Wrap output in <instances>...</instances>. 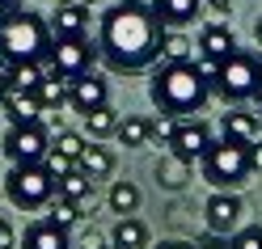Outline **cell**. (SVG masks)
Returning <instances> with one entry per match:
<instances>
[{"label": "cell", "mask_w": 262, "mask_h": 249, "mask_svg": "<svg viewBox=\"0 0 262 249\" xmlns=\"http://www.w3.org/2000/svg\"><path fill=\"white\" fill-rule=\"evenodd\" d=\"M161 34H165V26L157 21L152 5H144V0H119L102 17L97 55L114 72H144L161 59Z\"/></svg>", "instance_id": "1"}, {"label": "cell", "mask_w": 262, "mask_h": 249, "mask_svg": "<svg viewBox=\"0 0 262 249\" xmlns=\"http://www.w3.org/2000/svg\"><path fill=\"white\" fill-rule=\"evenodd\" d=\"M211 97V85L199 76L194 63H161L152 72V102L161 106V114L169 119H186L199 114Z\"/></svg>", "instance_id": "2"}, {"label": "cell", "mask_w": 262, "mask_h": 249, "mask_svg": "<svg viewBox=\"0 0 262 249\" xmlns=\"http://www.w3.org/2000/svg\"><path fill=\"white\" fill-rule=\"evenodd\" d=\"M51 30L34 13H9L0 21V55L9 63H42L51 55Z\"/></svg>", "instance_id": "3"}, {"label": "cell", "mask_w": 262, "mask_h": 249, "mask_svg": "<svg viewBox=\"0 0 262 249\" xmlns=\"http://www.w3.org/2000/svg\"><path fill=\"white\" fill-rule=\"evenodd\" d=\"M250 148L237 140H211V148L203 152V177L216 190H237L250 177Z\"/></svg>", "instance_id": "4"}, {"label": "cell", "mask_w": 262, "mask_h": 249, "mask_svg": "<svg viewBox=\"0 0 262 249\" xmlns=\"http://www.w3.org/2000/svg\"><path fill=\"white\" fill-rule=\"evenodd\" d=\"M5 194L13 207L21 211H38L55 198V177L42 169V165H13L5 177Z\"/></svg>", "instance_id": "5"}, {"label": "cell", "mask_w": 262, "mask_h": 249, "mask_svg": "<svg viewBox=\"0 0 262 249\" xmlns=\"http://www.w3.org/2000/svg\"><path fill=\"white\" fill-rule=\"evenodd\" d=\"M262 85V72H258V59L245 55V51H233L224 63H220V76H216V89L224 102H245L254 97Z\"/></svg>", "instance_id": "6"}, {"label": "cell", "mask_w": 262, "mask_h": 249, "mask_svg": "<svg viewBox=\"0 0 262 249\" xmlns=\"http://www.w3.org/2000/svg\"><path fill=\"white\" fill-rule=\"evenodd\" d=\"M93 55H97V47H93L85 34H72V38H55L47 59H51V72H55V76H63V80H80V76L89 72Z\"/></svg>", "instance_id": "7"}, {"label": "cell", "mask_w": 262, "mask_h": 249, "mask_svg": "<svg viewBox=\"0 0 262 249\" xmlns=\"http://www.w3.org/2000/svg\"><path fill=\"white\" fill-rule=\"evenodd\" d=\"M5 152H9L13 165H42L47 152H51V144H47V135H42L38 123H30V127H9Z\"/></svg>", "instance_id": "8"}, {"label": "cell", "mask_w": 262, "mask_h": 249, "mask_svg": "<svg viewBox=\"0 0 262 249\" xmlns=\"http://www.w3.org/2000/svg\"><path fill=\"white\" fill-rule=\"evenodd\" d=\"M169 148H173V156H178V161L194 165V161H203V152L211 148V131H207L199 119H178V131H173Z\"/></svg>", "instance_id": "9"}, {"label": "cell", "mask_w": 262, "mask_h": 249, "mask_svg": "<svg viewBox=\"0 0 262 249\" xmlns=\"http://www.w3.org/2000/svg\"><path fill=\"white\" fill-rule=\"evenodd\" d=\"M203 215H207V228H211V232H237L245 207H241V198H237L233 190H216V194L207 198Z\"/></svg>", "instance_id": "10"}, {"label": "cell", "mask_w": 262, "mask_h": 249, "mask_svg": "<svg viewBox=\"0 0 262 249\" xmlns=\"http://www.w3.org/2000/svg\"><path fill=\"white\" fill-rule=\"evenodd\" d=\"M68 102H72L80 114H93V110L110 106V89H106V80H102V76L85 72L80 80H68Z\"/></svg>", "instance_id": "11"}, {"label": "cell", "mask_w": 262, "mask_h": 249, "mask_svg": "<svg viewBox=\"0 0 262 249\" xmlns=\"http://www.w3.org/2000/svg\"><path fill=\"white\" fill-rule=\"evenodd\" d=\"M0 110H5V119L13 127H30V123H38V114H42V102H38V93H26V89H9V97L0 102Z\"/></svg>", "instance_id": "12"}, {"label": "cell", "mask_w": 262, "mask_h": 249, "mask_svg": "<svg viewBox=\"0 0 262 249\" xmlns=\"http://www.w3.org/2000/svg\"><path fill=\"white\" fill-rule=\"evenodd\" d=\"M199 5L203 0H152V13L165 30H182L199 17Z\"/></svg>", "instance_id": "13"}, {"label": "cell", "mask_w": 262, "mask_h": 249, "mask_svg": "<svg viewBox=\"0 0 262 249\" xmlns=\"http://www.w3.org/2000/svg\"><path fill=\"white\" fill-rule=\"evenodd\" d=\"M85 26H89L85 0H68V5H59V13L51 17V34L55 38H72V34H85Z\"/></svg>", "instance_id": "14"}, {"label": "cell", "mask_w": 262, "mask_h": 249, "mask_svg": "<svg viewBox=\"0 0 262 249\" xmlns=\"http://www.w3.org/2000/svg\"><path fill=\"white\" fill-rule=\"evenodd\" d=\"M224 140H237V144H262V123L245 110H228L224 114Z\"/></svg>", "instance_id": "15"}, {"label": "cell", "mask_w": 262, "mask_h": 249, "mask_svg": "<svg viewBox=\"0 0 262 249\" xmlns=\"http://www.w3.org/2000/svg\"><path fill=\"white\" fill-rule=\"evenodd\" d=\"M233 51H237V38H233V30H224V26H207L203 34H199V55H207V59L224 63Z\"/></svg>", "instance_id": "16"}, {"label": "cell", "mask_w": 262, "mask_h": 249, "mask_svg": "<svg viewBox=\"0 0 262 249\" xmlns=\"http://www.w3.org/2000/svg\"><path fill=\"white\" fill-rule=\"evenodd\" d=\"M76 169L85 173L89 182H102V177L114 173V152H110V148H102V144H85V152H80Z\"/></svg>", "instance_id": "17"}, {"label": "cell", "mask_w": 262, "mask_h": 249, "mask_svg": "<svg viewBox=\"0 0 262 249\" xmlns=\"http://www.w3.org/2000/svg\"><path fill=\"white\" fill-rule=\"evenodd\" d=\"M21 249H72V241H68V232H63V228L38 220V224H30V228H26Z\"/></svg>", "instance_id": "18"}, {"label": "cell", "mask_w": 262, "mask_h": 249, "mask_svg": "<svg viewBox=\"0 0 262 249\" xmlns=\"http://www.w3.org/2000/svg\"><path fill=\"white\" fill-rule=\"evenodd\" d=\"M110 245L114 249H144L148 245V228H144L136 215H123V220L114 224V232H110Z\"/></svg>", "instance_id": "19"}, {"label": "cell", "mask_w": 262, "mask_h": 249, "mask_svg": "<svg viewBox=\"0 0 262 249\" xmlns=\"http://www.w3.org/2000/svg\"><path fill=\"white\" fill-rule=\"evenodd\" d=\"M127 148H144L152 140V119H140V114H127V119H119V131H114Z\"/></svg>", "instance_id": "20"}, {"label": "cell", "mask_w": 262, "mask_h": 249, "mask_svg": "<svg viewBox=\"0 0 262 249\" xmlns=\"http://www.w3.org/2000/svg\"><path fill=\"white\" fill-rule=\"evenodd\" d=\"M161 59H165V63H194L190 38L178 34V30H165V34H161Z\"/></svg>", "instance_id": "21"}, {"label": "cell", "mask_w": 262, "mask_h": 249, "mask_svg": "<svg viewBox=\"0 0 262 249\" xmlns=\"http://www.w3.org/2000/svg\"><path fill=\"white\" fill-rule=\"evenodd\" d=\"M157 182H161L165 190H182L186 182H190V165H186V161H178V156L169 152L165 161H157Z\"/></svg>", "instance_id": "22"}, {"label": "cell", "mask_w": 262, "mask_h": 249, "mask_svg": "<svg viewBox=\"0 0 262 249\" xmlns=\"http://www.w3.org/2000/svg\"><path fill=\"white\" fill-rule=\"evenodd\" d=\"M110 207H114V215H136L140 211V186L136 182H114L110 186Z\"/></svg>", "instance_id": "23"}, {"label": "cell", "mask_w": 262, "mask_h": 249, "mask_svg": "<svg viewBox=\"0 0 262 249\" xmlns=\"http://www.w3.org/2000/svg\"><path fill=\"white\" fill-rule=\"evenodd\" d=\"M93 194V182L80 173V169H72L68 177H59L55 182V198H68V203H80V198H89Z\"/></svg>", "instance_id": "24"}, {"label": "cell", "mask_w": 262, "mask_h": 249, "mask_svg": "<svg viewBox=\"0 0 262 249\" xmlns=\"http://www.w3.org/2000/svg\"><path fill=\"white\" fill-rule=\"evenodd\" d=\"M34 93H38L42 110H47V106H51V110H59L63 102H68V80H63V76H55V72H47V76H42V85H38Z\"/></svg>", "instance_id": "25"}, {"label": "cell", "mask_w": 262, "mask_h": 249, "mask_svg": "<svg viewBox=\"0 0 262 249\" xmlns=\"http://www.w3.org/2000/svg\"><path fill=\"white\" fill-rule=\"evenodd\" d=\"M42 63H13L9 68V89H26V93H34L42 85Z\"/></svg>", "instance_id": "26"}, {"label": "cell", "mask_w": 262, "mask_h": 249, "mask_svg": "<svg viewBox=\"0 0 262 249\" xmlns=\"http://www.w3.org/2000/svg\"><path fill=\"white\" fill-rule=\"evenodd\" d=\"M85 131H89L93 140H106V135H114V131H119V114H114L110 106L93 110V114H85Z\"/></svg>", "instance_id": "27"}, {"label": "cell", "mask_w": 262, "mask_h": 249, "mask_svg": "<svg viewBox=\"0 0 262 249\" xmlns=\"http://www.w3.org/2000/svg\"><path fill=\"white\" fill-rule=\"evenodd\" d=\"M76 220H80L76 203H68V198H51V211H47V224H55V228H63V232H72V228H76Z\"/></svg>", "instance_id": "28"}, {"label": "cell", "mask_w": 262, "mask_h": 249, "mask_svg": "<svg viewBox=\"0 0 262 249\" xmlns=\"http://www.w3.org/2000/svg\"><path fill=\"white\" fill-rule=\"evenodd\" d=\"M224 249H262V228H258V224L237 228L233 237H228V245H224Z\"/></svg>", "instance_id": "29"}, {"label": "cell", "mask_w": 262, "mask_h": 249, "mask_svg": "<svg viewBox=\"0 0 262 249\" xmlns=\"http://www.w3.org/2000/svg\"><path fill=\"white\" fill-rule=\"evenodd\" d=\"M55 152L68 156V161H80V152H85V140H80L76 131H59V135H55Z\"/></svg>", "instance_id": "30"}, {"label": "cell", "mask_w": 262, "mask_h": 249, "mask_svg": "<svg viewBox=\"0 0 262 249\" xmlns=\"http://www.w3.org/2000/svg\"><path fill=\"white\" fill-rule=\"evenodd\" d=\"M42 169H47V173H51V177L59 182V177H68V173L76 169V161H68V156H59L55 148H51V152H47V161H42Z\"/></svg>", "instance_id": "31"}, {"label": "cell", "mask_w": 262, "mask_h": 249, "mask_svg": "<svg viewBox=\"0 0 262 249\" xmlns=\"http://www.w3.org/2000/svg\"><path fill=\"white\" fill-rule=\"evenodd\" d=\"M173 131H178V119H169V114H161V119H152V140H173Z\"/></svg>", "instance_id": "32"}, {"label": "cell", "mask_w": 262, "mask_h": 249, "mask_svg": "<svg viewBox=\"0 0 262 249\" xmlns=\"http://www.w3.org/2000/svg\"><path fill=\"white\" fill-rule=\"evenodd\" d=\"M13 245H17V237H13V224L0 215V249H13Z\"/></svg>", "instance_id": "33"}, {"label": "cell", "mask_w": 262, "mask_h": 249, "mask_svg": "<svg viewBox=\"0 0 262 249\" xmlns=\"http://www.w3.org/2000/svg\"><path fill=\"white\" fill-rule=\"evenodd\" d=\"M250 169L262 173V144H250Z\"/></svg>", "instance_id": "34"}, {"label": "cell", "mask_w": 262, "mask_h": 249, "mask_svg": "<svg viewBox=\"0 0 262 249\" xmlns=\"http://www.w3.org/2000/svg\"><path fill=\"white\" fill-rule=\"evenodd\" d=\"M157 249H194V245H186V241H161Z\"/></svg>", "instance_id": "35"}, {"label": "cell", "mask_w": 262, "mask_h": 249, "mask_svg": "<svg viewBox=\"0 0 262 249\" xmlns=\"http://www.w3.org/2000/svg\"><path fill=\"white\" fill-rule=\"evenodd\" d=\"M0 9L5 13H21V0H0Z\"/></svg>", "instance_id": "36"}, {"label": "cell", "mask_w": 262, "mask_h": 249, "mask_svg": "<svg viewBox=\"0 0 262 249\" xmlns=\"http://www.w3.org/2000/svg\"><path fill=\"white\" fill-rule=\"evenodd\" d=\"M5 97H9V76L0 72V102H5Z\"/></svg>", "instance_id": "37"}, {"label": "cell", "mask_w": 262, "mask_h": 249, "mask_svg": "<svg viewBox=\"0 0 262 249\" xmlns=\"http://www.w3.org/2000/svg\"><path fill=\"white\" fill-rule=\"evenodd\" d=\"M207 5H211V9H228V5H233V0H207Z\"/></svg>", "instance_id": "38"}, {"label": "cell", "mask_w": 262, "mask_h": 249, "mask_svg": "<svg viewBox=\"0 0 262 249\" xmlns=\"http://www.w3.org/2000/svg\"><path fill=\"white\" fill-rule=\"evenodd\" d=\"M254 38H258V42H262V17H258V21H254Z\"/></svg>", "instance_id": "39"}, {"label": "cell", "mask_w": 262, "mask_h": 249, "mask_svg": "<svg viewBox=\"0 0 262 249\" xmlns=\"http://www.w3.org/2000/svg\"><path fill=\"white\" fill-rule=\"evenodd\" d=\"M254 97H258V106H262V85H258V93H254Z\"/></svg>", "instance_id": "40"}, {"label": "cell", "mask_w": 262, "mask_h": 249, "mask_svg": "<svg viewBox=\"0 0 262 249\" xmlns=\"http://www.w3.org/2000/svg\"><path fill=\"white\" fill-rule=\"evenodd\" d=\"M5 17H9V13H5V9H0V21H5Z\"/></svg>", "instance_id": "41"}, {"label": "cell", "mask_w": 262, "mask_h": 249, "mask_svg": "<svg viewBox=\"0 0 262 249\" xmlns=\"http://www.w3.org/2000/svg\"><path fill=\"white\" fill-rule=\"evenodd\" d=\"M59 5H68V0H59Z\"/></svg>", "instance_id": "42"}, {"label": "cell", "mask_w": 262, "mask_h": 249, "mask_svg": "<svg viewBox=\"0 0 262 249\" xmlns=\"http://www.w3.org/2000/svg\"><path fill=\"white\" fill-rule=\"evenodd\" d=\"M258 72H262V68H258Z\"/></svg>", "instance_id": "43"}, {"label": "cell", "mask_w": 262, "mask_h": 249, "mask_svg": "<svg viewBox=\"0 0 262 249\" xmlns=\"http://www.w3.org/2000/svg\"><path fill=\"white\" fill-rule=\"evenodd\" d=\"M72 249H76V245H72Z\"/></svg>", "instance_id": "44"}, {"label": "cell", "mask_w": 262, "mask_h": 249, "mask_svg": "<svg viewBox=\"0 0 262 249\" xmlns=\"http://www.w3.org/2000/svg\"><path fill=\"white\" fill-rule=\"evenodd\" d=\"M110 249H114V245H110Z\"/></svg>", "instance_id": "45"}]
</instances>
